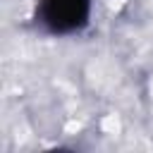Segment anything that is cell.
I'll return each mask as SVG.
<instances>
[{"label":"cell","instance_id":"cell-1","mask_svg":"<svg viewBox=\"0 0 153 153\" xmlns=\"http://www.w3.org/2000/svg\"><path fill=\"white\" fill-rule=\"evenodd\" d=\"M91 0H38V22L48 33L67 36L88 24Z\"/></svg>","mask_w":153,"mask_h":153}]
</instances>
